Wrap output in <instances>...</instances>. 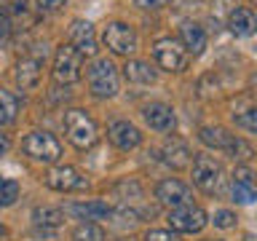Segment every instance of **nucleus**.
Returning a JSON list of instances; mask_svg holds the SVG:
<instances>
[{
    "label": "nucleus",
    "instance_id": "obj_1",
    "mask_svg": "<svg viewBox=\"0 0 257 241\" xmlns=\"http://www.w3.org/2000/svg\"><path fill=\"white\" fill-rule=\"evenodd\" d=\"M64 134H67V140H70L72 148H78V150L94 148L96 140H99L96 120L88 115L86 110H80V107L64 110Z\"/></svg>",
    "mask_w": 257,
    "mask_h": 241
},
{
    "label": "nucleus",
    "instance_id": "obj_2",
    "mask_svg": "<svg viewBox=\"0 0 257 241\" xmlns=\"http://www.w3.org/2000/svg\"><path fill=\"white\" fill-rule=\"evenodd\" d=\"M86 80H88V91L96 99H112L118 94V67L112 64L107 56L94 59L86 67Z\"/></svg>",
    "mask_w": 257,
    "mask_h": 241
},
{
    "label": "nucleus",
    "instance_id": "obj_3",
    "mask_svg": "<svg viewBox=\"0 0 257 241\" xmlns=\"http://www.w3.org/2000/svg\"><path fill=\"white\" fill-rule=\"evenodd\" d=\"M22 153L38 164H59L62 158V142L56 140L51 132H43V129H35L22 140Z\"/></svg>",
    "mask_w": 257,
    "mask_h": 241
},
{
    "label": "nucleus",
    "instance_id": "obj_4",
    "mask_svg": "<svg viewBox=\"0 0 257 241\" xmlns=\"http://www.w3.org/2000/svg\"><path fill=\"white\" fill-rule=\"evenodd\" d=\"M153 59L164 72H185L190 64V54L177 38H158L153 43Z\"/></svg>",
    "mask_w": 257,
    "mask_h": 241
},
{
    "label": "nucleus",
    "instance_id": "obj_5",
    "mask_svg": "<svg viewBox=\"0 0 257 241\" xmlns=\"http://www.w3.org/2000/svg\"><path fill=\"white\" fill-rule=\"evenodd\" d=\"M51 72H54V80H56V83H64V86L78 83V80L83 78V56H80L70 43L56 46Z\"/></svg>",
    "mask_w": 257,
    "mask_h": 241
},
{
    "label": "nucleus",
    "instance_id": "obj_6",
    "mask_svg": "<svg viewBox=\"0 0 257 241\" xmlns=\"http://www.w3.org/2000/svg\"><path fill=\"white\" fill-rule=\"evenodd\" d=\"M102 43L110 54L115 56H132L140 46V38H137V30L126 22H110L107 27L102 30Z\"/></svg>",
    "mask_w": 257,
    "mask_h": 241
},
{
    "label": "nucleus",
    "instance_id": "obj_7",
    "mask_svg": "<svg viewBox=\"0 0 257 241\" xmlns=\"http://www.w3.org/2000/svg\"><path fill=\"white\" fill-rule=\"evenodd\" d=\"M190 174H193V185H196L198 190L209 193V196L220 193V188H222V166H220V161H214L212 156H196L193 164H190Z\"/></svg>",
    "mask_w": 257,
    "mask_h": 241
},
{
    "label": "nucleus",
    "instance_id": "obj_8",
    "mask_svg": "<svg viewBox=\"0 0 257 241\" xmlns=\"http://www.w3.org/2000/svg\"><path fill=\"white\" fill-rule=\"evenodd\" d=\"M169 230L174 233H198L204 230V225L209 222L206 212L196 204H188V206H177V209H169Z\"/></svg>",
    "mask_w": 257,
    "mask_h": 241
},
{
    "label": "nucleus",
    "instance_id": "obj_9",
    "mask_svg": "<svg viewBox=\"0 0 257 241\" xmlns=\"http://www.w3.org/2000/svg\"><path fill=\"white\" fill-rule=\"evenodd\" d=\"M153 193H156V201H158V204H164V206H169V209L193 204V188H190L188 182L177 180V177H166V180H161Z\"/></svg>",
    "mask_w": 257,
    "mask_h": 241
},
{
    "label": "nucleus",
    "instance_id": "obj_10",
    "mask_svg": "<svg viewBox=\"0 0 257 241\" xmlns=\"http://www.w3.org/2000/svg\"><path fill=\"white\" fill-rule=\"evenodd\" d=\"M46 188H51L56 193H78V190H86L88 188V180L78 172L75 166H54L48 169L46 174Z\"/></svg>",
    "mask_w": 257,
    "mask_h": 241
},
{
    "label": "nucleus",
    "instance_id": "obj_11",
    "mask_svg": "<svg viewBox=\"0 0 257 241\" xmlns=\"http://www.w3.org/2000/svg\"><path fill=\"white\" fill-rule=\"evenodd\" d=\"M107 140L115 145L118 150H134V148H140L142 145V132H140V126H134L132 120H112V124L107 126Z\"/></svg>",
    "mask_w": 257,
    "mask_h": 241
},
{
    "label": "nucleus",
    "instance_id": "obj_12",
    "mask_svg": "<svg viewBox=\"0 0 257 241\" xmlns=\"http://www.w3.org/2000/svg\"><path fill=\"white\" fill-rule=\"evenodd\" d=\"M70 46L75 48L83 59H86V56H96L99 46H96V32L91 27V22L75 19V22L70 24Z\"/></svg>",
    "mask_w": 257,
    "mask_h": 241
},
{
    "label": "nucleus",
    "instance_id": "obj_13",
    "mask_svg": "<svg viewBox=\"0 0 257 241\" xmlns=\"http://www.w3.org/2000/svg\"><path fill=\"white\" fill-rule=\"evenodd\" d=\"M142 118L153 132H174L177 126V115H174V107H169L164 102H150L142 107Z\"/></svg>",
    "mask_w": 257,
    "mask_h": 241
},
{
    "label": "nucleus",
    "instance_id": "obj_14",
    "mask_svg": "<svg viewBox=\"0 0 257 241\" xmlns=\"http://www.w3.org/2000/svg\"><path fill=\"white\" fill-rule=\"evenodd\" d=\"M225 27H228L230 35H236V38H252L254 32H257V14H254V8L236 6V8L228 14Z\"/></svg>",
    "mask_w": 257,
    "mask_h": 241
},
{
    "label": "nucleus",
    "instance_id": "obj_15",
    "mask_svg": "<svg viewBox=\"0 0 257 241\" xmlns=\"http://www.w3.org/2000/svg\"><path fill=\"white\" fill-rule=\"evenodd\" d=\"M177 40L185 46V51H188L190 56H201L206 51V43H209L206 30L201 27L198 22H190V19L180 22V38H177Z\"/></svg>",
    "mask_w": 257,
    "mask_h": 241
},
{
    "label": "nucleus",
    "instance_id": "obj_16",
    "mask_svg": "<svg viewBox=\"0 0 257 241\" xmlns=\"http://www.w3.org/2000/svg\"><path fill=\"white\" fill-rule=\"evenodd\" d=\"M16 86L22 88V91H32V88H38L40 78H43V64L38 59H32V56H24V59L16 62Z\"/></svg>",
    "mask_w": 257,
    "mask_h": 241
},
{
    "label": "nucleus",
    "instance_id": "obj_17",
    "mask_svg": "<svg viewBox=\"0 0 257 241\" xmlns=\"http://www.w3.org/2000/svg\"><path fill=\"white\" fill-rule=\"evenodd\" d=\"M70 214H75L78 220L83 222H99V220H107V217L112 214V209L104 204V201H80V204H70L67 206Z\"/></svg>",
    "mask_w": 257,
    "mask_h": 241
},
{
    "label": "nucleus",
    "instance_id": "obj_18",
    "mask_svg": "<svg viewBox=\"0 0 257 241\" xmlns=\"http://www.w3.org/2000/svg\"><path fill=\"white\" fill-rule=\"evenodd\" d=\"M123 78L128 80V83L148 86V83H156L158 72H156V67H153L150 62H145V59H128L123 64Z\"/></svg>",
    "mask_w": 257,
    "mask_h": 241
},
{
    "label": "nucleus",
    "instance_id": "obj_19",
    "mask_svg": "<svg viewBox=\"0 0 257 241\" xmlns=\"http://www.w3.org/2000/svg\"><path fill=\"white\" fill-rule=\"evenodd\" d=\"M233 137H236V134H230V129H225L220 124L198 129V140L204 142L206 148H212V150H228L230 142H233Z\"/></svg>",
    "mask_w": 257,
    "mask_h": 241
},
{
    "label": "nucleus",
    "instance_id": "obj_20",
    "mask_svg": "<svg viewBox=\"0 0 257 241\" xmlns=\"http://www.w3.org/2000/svg\"><path fill=\"white\" fill-rule=\"evenodd\" d=\"M164 161L172 169H185V166H190V150H188V145H185L182 140H172V142H166L164 145Z\"/></svg>",
    "mask_w": 257,
    "mask_h": 241
},
{
    "label": "nucleus",
    "instance_id": "obj_21",
    "mask_svg": "<svg viewBox=\"0 0 257 241\" xmlns=\"http://www.w3.org/2000/svg\"><path fill=\"white\" fill-rule=\"evenodd\" d=\"M19 96L8 88H0V126H11L16 118H19Z\"/></svg>",
    "mask_w": 257,
    "mask_h": 241
},
{
    "label": "nucleus",
    "instance_id": "obj_22",
    "mask_svg": "<svg viewBox=\"0 0 257 241\" xmlns=\"http://www.w3.org/2000/svg\"><path fill=\"white\" fill-rule=\"evenodd\" d=\"M64 217H67V212L59 206H38L32 212V220H35L38 228H59L64 222Z\"/></svg>",
    "mask_w": 257,
    "mask_h": 241
},
{
    "label": "nucleus",
    "instance_id": "obj_23",
    "mask_svg": "<svg viewBox=\"0 0 257 241\" xmlns=\"http://www.w3.org/2000/svg\"><path fill=\"white\" fill-rule=\"evenodd\" d=\"M19 193H22V185L11 180V177H0V209H8L19 201Z\"/></svg>",
    "mask_w": 257,
    "mask_h": 241
},
{
    "label": "nucleus",
    "instance_id": "obj_24",
    "mask_svg": "<svg viewBox=\"0 0 257 241\" xmlns=\"http://www.w3.org/2000/svg\"><path fill=\"white\" fill-rule=\"evenodd\" d=\"M230 198L236 201V204H241V206H249V204L257 201V188L254 185H244V182H233Z\"/></svg>",
    "mask_w": 257,
    "mask_h": 241
},
{
    "label": "nucleus",
    "instance_id": "obj_25",
    "mask_svg": "<svg viewBox=\"0 0 257 241\" xmlns=\"http://www.w3.org/2000/svg\"><path fill=\"white\" fill-rule=\"evenodd\" d=\"M225 153H230V158L238 161V164H246V161L254 156V148H252V145H249L246 140H241V137H233L230 148L225 150Z\"/></svg>",
    "mask_w": 257,
    "mask_h": 241
},
{
    "label": "nucleus",
    "instance_id": "obj_26",
    "mask_svg": "<svg viewBox=\"0 0 257 241\" xmlns=\"http://www.w3.org/2000/svg\"><path fill=\"white\" fill-rule=\"evenodd\" d=\"M75 241H104V230L96 222H80L75 230Z\"/></svg>",
    "mask_w": 257,
    "mask_h": 241
},
{
    "label": "nucleus",
    "instance_id": "obj_27",
    "mask_svg": "<svg viewBox=\"0 0 257 241\" xmlns=\"http://www.w3.org/2000/svg\"><path fill=\"white\" fill-rule=\"evenodd\" d=\"M212 222H214V228H220V230H230V228H236L238 225V217L233 209H217L214 217H212Z\"/></svg>",
    "mask_w": 257,
    "mask_h": 241
},
{
    "label": "nucleus",
    "instance_id": "obj_28",
    "mask_svg": "<svg viewBox=\"0 0 257 241\" xmlns=\"http://www.w3.org/2000/svg\"><path fill=\"white\" fill-rule=\"evenodd\" d=\"M11 32H14V22H11V16L6 14V8L0 6V46H6L8 40H11Z\"/></svg>",
    "mask_w": 257,
    "mask_h": 241
},
{
    "label": "nucleus",
    "instance_id": "obj_29",
    "mask_svg": "<svg viewBox=\"0 0 257 241\" xmlns=\"http://www.w3.org/2000/svg\"><path fill=\"white\" fill-rule=\"evenodd\" d=\"M6 3H11V6H3L6 8V14L8 16H16V19H27V14H30V6H27V0H6Z\"/></svg>",
    "mask_w": 257,
    "mask_h": 241
},
{
    "label": "nucleus",
    "instance_id": "obj_30",
    "mask_svg": "<svg viewBox=\"0 0 257 241\" xmlns=\"http://www.w3.org/2000/svg\"><path fill=\"white\" fill-rule=\"evenodd\" d=\"M233 182H244V185H254V172L246 164H236L233 169Z\"/></svg>",
    "mask_w": 257,
    "mask_h": 241
},
{
    "label": "nucleus",
    "instance_id": "obj_31",
    "mask_svg": "<svg viewBox=\"0 0 257 241\" xmlns=\"http://www.w3.org/2000/svg\"><path fill=\"white\" fill-rule=\"evenodd\" d=\"M238 124L246 129V132H252V134H257V104H252L244 115H238Z\"/></svg>",
    "mask_w": 257,
    "mask_h": 241
},
{
    "label": "nucleus",
    "instance_id": "obj_32",
    "mask_svg": "<svg viewBox=\"0 0 257 241\" xmlns=\"http://www.w3.org/2000/svg\"><path fill=\"white\" fill-rule=\"evenodd\" d=\"M145 241H177V233L174 230H148L145 233Z\"/></svg>",
    "mask_w": 257,
    "mask_h": 241
},
{
    "label": "nucleus",
    "instance_id": "obj_33",
    "mask_svg": "<svg viewBox=\"0 0 257 241\" xmlns=\"http://www.w3.org/2000/svg\"><path fill=\"white\" fill-rule=\"evenodd\" d=\"M64 3H67V0H38V8L40 11H59Z\"/></svg>",
    "mask_w": 257,
    "mask_h": 241
},
{
    "label": "nucleus",
    "instance_id": "obj_34",
    "mask_svg": "<svg viewBox=\"0 0 257 241\" xmlns=\"http://www.w3.org/2000/svg\"><path fill=\"white\" fill-rule=\"evenodd\" d=\"M134 6H140V8H150V11H156V8H164V6H169V0H134Z\"/></svg>",
    "mask_w": 257,
    "mask_h": 241
},
{
    "label": "nucleus",
    "instance_id": "obj_35",
    "mask_svg": "<svg viewBox=\"0 0 257 241\" xmlns=\"http://www.w3.org/2000/svg\"><path fill=\"white\" fill-rule=\"evenodd\" d=\"M8 150H11V140H8V134L0 132V158H6Z\"/></svg>",
    "mask_w": 257,
    "mask_h": 241
},
{
    "label": "nucleus",
    "instance_id": "obj_36",
    "mask_svg": "<svg viewBox=\"0 0 257 241\" xmlns=\"http://www.w3.org/2000/svg\"><path fill=\"white\" fill-rule=\"evenodd\" d=\"M241 241H257V233H246V236L241 238Z\"/></svg>",
    "mask_w": 257,
    "mask_h": 241
},
{
    "label": "nucleus",
    "instance_id": "obj_37",
    "mask_svg": "<svg viewBox=\"0 0 257 241\" xmlns=\"http://www.w3.org/2000/svg\"><path fill=\"white\" fill-rule=\"evenodd\" d=\"M3 233H6V228H3V222H0V238H3Z\"/></svg>",
    "mask_w": 257,
    "mask_h": 241
},
{
    "label": "nucleus",
    "instance_id": "obj_38",
    "mask_svg": "<svg viewBox=\"0 0 257 241\" xmlns=\"http://www.w3.org/2000/svg\"><path fill=\"white\" fill-rule=\"evenodd\" d=\"M201 241H220V238H201Z\"/></svg>",
    "mask_w": 257,
    "mask_h": 241
},
{
    "label": "nucleus",
    "instance_id": "obj_39",
    "mask_svg": "<svg viewBox=\"0 0 257 241\" xmlns=\"http://www.w3.org/2000/svg\"><path fill=\"white\" fill-rule=\"evenodd\" d=\"M249 3H252V6H257V0H249Z\"/></svg>",
    "mask_w": 257,
    "mask_h": 241
}]
</instances>
